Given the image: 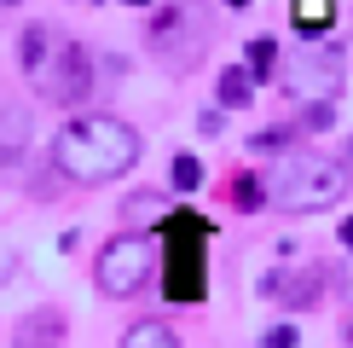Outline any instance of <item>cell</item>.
Returning a JSON list of instances; mask_svg holds the SVG:
<instances>
[{
    "label": "cell",
    "instance_id": "cell-17",
    "mask_svg": "<svg viewBox=\"0 0 353 348\" xmlns=\"http://www.w3.org/2000/svg\"><path fill=\"white\" fill-rule=\"evenodd\" d=\"M296 337H301L296 325H272L267 337H261V348H296Z\"/></svg>",
    "mask_w": 353,
    "mask_h": 348
},
{
    "label": "cell",
    "instance_id": "cell-16",
    "mask_svg": "<svg viewBox=\"0 0 353 348\" xmlns=\"http://www.w3.org/2000/svg\"><path fill=\"white\" fill-rule=\"evenodd\" d=\"M47 29H23V70H29V76H35V70H41V58H47Z\"/></svg>",
    "mask_w": 353,
    "mask_h": 348
},
{
    "label": "cell",
    "instance_id": "cell-19",
    "mask_svg": "<svg viewBox=\"0 0 353 348\" xmlns=\"http://www.w3.org/2000/svg\"><path fill=\"white\" fill-rule=\"evenodd\" d=\"M342 244H347V250H353V215H347V221H342Z\"/></svg>",
    "mask_w": 353,
    "mask_h": 348
},
{
    "label": "cell",
    "instance_id": "cell-12",
    "mask_svg": "<svg viewBox=\"0 0 353 348\" xmlns=\"http://www.w3.org/2000/svg\"><path fill=\"white\" fill-rule=\"evenodd\" d=\"M278 70V47L272 41H249V81H272Z\"/></svg>",
    "mask_w": 353,
    "mask_h": 348
},
{
    "label": "cell",
    "instance_id": "cell-10",
    "mask_svg": "<svg viewBox=\"0 0 353 348\" xmlns=\"http://www.w3.org/2000/svg\"><path fill=\"white\" fill-rule=\"evenodd\" d=\"M23 110H0V163H12V157L23 151Z\"/></svg>",
    "mask_w": 353,
    "mask_h": 348
},
{
    "label": "cell",
    "instance_id": "cell-8",
    "mask_svg": "<svg viewBox=\"0 0 353 348\" xmlns=\"http://www.w3.org/2000/svg\"><path fill=\"white\" fill-rule=\"evenodd\" d=\"M58 337H64V313L58 308H41L18 325V348H58Z\"/></svg>",
    "mask_w": 353,
    "mask_h": 348
},
{
    "label": "cell",
    "instance_id": "cell-13",
    "mask_svg": "<svg viewBox=\"0 0 353 348\" xmlns=\"http://www.w3.org/2000/svg\"><path fill=\"white\" fill-rule=\"evenodd\" d=\"M232 203H238L243 215H255L261 203H267V186H261L255 174H238V180H232Z\"/></svg>",
    "mask_w": 353,
    "mask_h": 348
},
{
    "label": "cell",
    "instance_id": "cell-20",
    "mask_svg": "<svg viewBox=\"0 0 353 348\" xmlns=\"http://www.w3.org/2000/svg\"><path fill=\"white\" fill-rule=\"evenodd\" d=\"M226 6H232V12H238V6H249V0H226Z\"/></svg>",
    "mask_w": 353,
    "mask_h": 348
},
{
    "label": "cell",
    "instance_id": "cell-4",
    "mask_svg": "<svg viewBox=\"0 0 353 348\" xmlns=\"http://www.w3.org/2000/svg\"><path fill=\"white\" fill-rule=\"evenodd\" d=\"M145 273H151V238H139V232H122L99 250V290L105 296H134Z\"/></svg>",
    "mask_w": 353,
    "mask_h": 348
},
{
    "label": "cell",
    "instance_id": "cell-15",
    "mask_svg": "<svg viewBox=\"0 0 353 348\" xmlns=\"http://www.w3.org/2000/svg\"><path fill=\"white\" fill-rule=\"evenodd\" d=\"M168 180H174V192H197V186H203V163L191 151H180V157H174V168H168Z\"/></svg>",
    "mask_w": 353,
    "mask_h": 348
},
{
    "label": "cell",
    "instance_id": "cell-14",
    "mask_svg": "<svg viewBox=\"0 0 353 348\" xmlns=\"http://www.w3.org/2000/svg\"><path fill=\"white\" fill-rule=\"evenodd\" d=\"M296 23H301V35L313 41L319 29L330 23V0H296Z\"/></svg>",
    "mask_w": 353,
    "mask_h": 348
},
{
    "label": "cell",
    "instance_id": "cell-2",
    "mask_svg": "<svg viewBox=\"0 0 353 348\" xmlns=\"http://www.w3.org/2000/svg\"><path fill=\"white\" fill-rule=\"evenodd\" d=\"M261 186H267V197L278 209L301 215V209H325V203L342 197L347 192V168L330 163V157H319V151H290V157H278L267 168Z\"/></svg>",
    "mask_w": 353,
    "mask_h": 348
},
{
    "label": "cell",
    "instance_id": "cell-11",
    "mask_svg": "<svg viewBox=\"0 0 353 348\" xmlns=\"http://www.w3.org/2000/svg\"><path fill=\"white\" fill-rule=\"evenodd\" d=\"M249 93H255L249 70H238V64H226V70H220V105H243Z\"/></svg>",
    "mask_w": 353,
    "mask_h": 348
},
{
    "label": "cell",
    "instance_id": "cell-5",
    "mask_svg": "<svg viewBox=\"0 0 353 348\" xmlns=\"http://www.w3.org/2000/svg\"><path fill=\"white\" fill-rule=\"evenodd\" d=\"M284 87L307 105H330L336 87H342V52L336 47H307L284 64Z\"/></svg>",
    "mask_w": 353,
    "mask_h": 348
},
{
    "label": "cell",
    "instance_id": "cell-22",
    "mask_svg": "<svg viewBox=\"0 0 353 348\" xmlns=\"http://www.w3.org/2000/svg\"><path fill=\"white\" fill-rule=\"evenodd\" d=\"M0 6H18V0H0Z\"/></svg>",
    "mask_w": 353,
    "mask_h": 348
},
{
    "label": "cell",
    "instance_id": "cell-6",
    "mask_svg": "<svg viewBox=\"0 0 353 348\" xmlns=\"http://www.w3.org/2000/svg\"><path fill=\"white\" fill-rule=\"evenodd\" d=\"M29 81H35L52 105H81L87 87H93V64H87L81 47H64L58 58H41V70H35Z\"/></svg>",
    "mask_w": 353,
    "mask_h": 348
},
{
    "label": "cell",
    "instance_id": "cell-9",
    "mask_svg": "<svg viewBox=\"0 0 353 348\" xmlns=\"http://www.w3.org/2000/svg\"><path fill=\"white\" fill-rule=\"evenodd\" d=\"M122 348H180V342H174V331L163 325V319H139V325H128Z\"/></svg>",
    "mask_w": 353,
    "mask_h": 348
},
{
    "label": "cell",
    "instance_id": "cell-21",
    "mask_svg": "<svg viewBox=\"0 0 353 348\" xmlns=\"http://www.w3.org/2000/svg\"><path fill=\"white\" fill-rule=\"evenodd\" d=\"M128 6H151V0H128Z\"/></svg>",
    "mask_w": 353,
    "mask_h": 348
},
{
    "label": "cell",
    "instance_id": "cell-1",
    "mask_svg": "<svg viewBox=\"0 0 353 348\" xmlns=\"http://www.w3.org/2000/svg\"><path fill=\"white\" fill-rule=\"evenodd\" d=\"M52 157H58V168H64L70 180L99 186V180H116V174L134 168L139 134H134L128 122H116V116H105V110H93V116H70L64 134L52 139Z\"/></svg>",
    "mask_w": 353,
    "mask_h": 348
},
{
    "label": "cell",
    "instance_id": "cell-7",
    "mask_svg": "<svg viewBox=\"0 0 353 348\" xmlns=\"http://www.w3.org/2000/svg\"><path fill=\"white\" fill-rule=\"evenodd\" d=\"M261 290L272 302H284V308H313L319 302V273H267Z\"/></svg>",
    "mask_w": 353,
    "mask_h": 348
},
{
    "label": "cell",
    "instance_id": "cell-3",
    "mask_svg": "<svg viewBox=\"0 0 353 348\" xmlns=\"http://www.w3.org/2000/svg\"><path fill=\"white\" fill-rule=\"evenodd\" d=\"M168 302H203V284H209V267H203V244H209V226L197 215H174L168 221Z\"/></svg>",
    "mask_w": 353,
    "mask_h": 348
},
{
    "label": "cell",
    "instance_id": "cell-18",
    "mask_svg": "<svg viewBox=\"0 0 353 348\" xmlns=\"http://www.w3.org/2000/svg\"><path fill=\"white\" fill-rule=\"evenodd\" d=\"M307 122H313V128H330L336 110H330V105H313V110H307Z\"/></svg>",
    "mask_w": 353,
    "mask_h": 348
}]
</instances>
